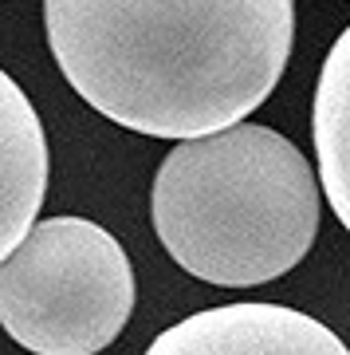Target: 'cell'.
<instances>
[{
  "mask_svg": "<svg viewBox=\"0 0 350 355\" xmlns=\"http://www.w3.org/2000/svg\"><path fill=\"white\" fill-rule=\"evenodd\" d=\"M311 139L319 182L342 229H350V24L331 44L311 103Z\"/></svg>",
  "mask_w": 350,
  "mask_h": 355,
  "instance_id": "obj_6",
  "label": "cell"
},
{
  "mask_svg": "<svg viewBox=\"0 0 350 355\" xmlns=\"http://www.w3.org/2000/svg\"><path fill=\"white\" fill-rule=\"evenodd\" d=\"M48 135L32 99L0 67V261L36 225L48 193Z\"/></svg>",
  "mask_w": 350,
  "mask_h": 355,
  "instance_id": "obj_5",
  "label": "cell"
},
{
  "mask_svg": "<svg viewBox=\"0 0 350 355\" xmlns=\"http://www.w3.org/2000/svg\"><path fill=\"white\" fill-rule=\"evenodd\" d=\"M134 312V268L87 217H48L0 261V328L32 355H99Z\"/></svg>",
  "mask_w": 350,
  "mask_h": 355,
  "instance_id": "obj_3",
  "label": "cell"
},
{
  "mask_svg": "<svg viewBox=\"0 0 350 355\" xmlns=\"http://www.w3.org/2000/svg\"><path fill=\"white\" fill-rule=\"evenodd\" d=\"M154 233L197 280L256 288L300 265L319 233V182L288 135L237 123L177 142L154 174Z\"/></svg>",
  "mask_w": 350,
  "mask_h": 355,
  "instance_id": "obj_2",
  "label": "cell"
},
{
  "mask_svg": "<svg viewBox=\"0 0 350 355\" xmlns=\"http://www.w3.org/2000/svg\"><path fill=\"white\" fill-rule=\"evenodd\" d=\"M75 95L150 139L244 123L288 71L295 0H44Z\"/></svg>",
  "mask_w": 350,
  "mask_h": 355,
  "instance_id": "obj_1",
  "label": "cell"
},
{
  "mask_svg": "<svg viewBox=\"0 0 350 355\" xmlns=\"http://www.w3.org/2000/svg\"><path fill=\"white\" fill-rule=\"evenodd\" d=\"M146 355H350L335 331L284 304H221L177 320Z\"/></svg>",
  "mask_w": 350,
  "mask_h": 355,
  "instance_id": "obj_4",
  "label": "cell"
}]
</instances>
